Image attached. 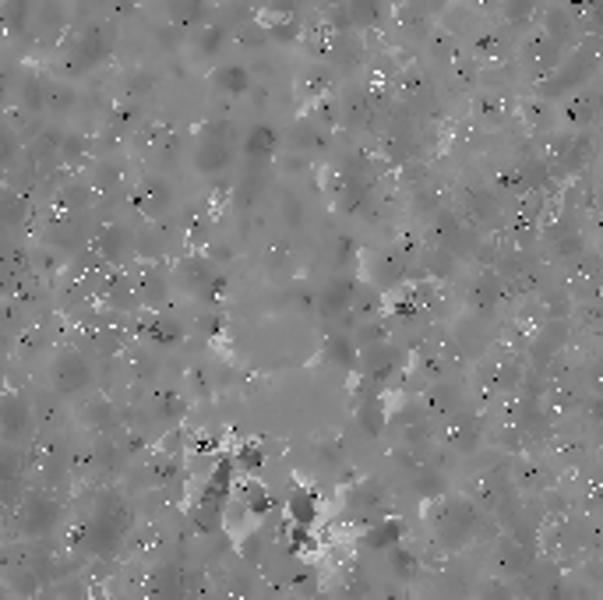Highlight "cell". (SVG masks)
Returning a JSON list of instances; mask_svg holds the SVG:
<instances>
[{
    "label": "cell",
    "mask_w": 603,
    "mask_h": 600,
    "mask_svg": "<svg viewBox=\"0 0 603 600\" xmlns=\"http://www.w3.org/2000/svg\"><path fill=\"white\" fill-rule=\"evenodd\" d=\"M50 375H53V385H57L60 392H82L92 378V368L82 353L64 350V353H57V360H53Z\"/></svg>",
    "instance_id": "4"
},
{
    "label": "cell",
    "mask_w": 603,
    "mask_h": 600,
    "mask_svg": "<svg viewBox=\"0 0 603 600\" xmlns=\"http://www.w3.org/2000/svg\"><path fill=\"white\" fill-rule=\"evenodd\" d=\"M223 163H226V149L201 152V166H205V170H216V166H223Z\"/></svg>",
    "instance_id": "10"
},
{
    "label": "cell",
    "mask_w": 603,
    "mask_h": 600,
    "mask_svg": "<svg viewBox=\"0 0 603 600\" xmlns=\"http://www.w3.org/2000/svg\"><path fill=\"white\" fill-rule=\"evenodd\" d=\"M219 82H223L226 89H237V92H240V89H247V75H244V71H240V68H226Z\"/></svg>",
    "instance_id": "9"
},
{
    "label": "cell",
    "mask_w": 603,
    "mask_h": 600,
    "mask_svg": "<svg viewBox=\"0 0 603 600\" xmlns=\"http://www.w3.org/2000/svg\"><path fill=\"white\" fill-rule=\"evenodd\" d=\"M127 533V509L117 502H103L82 526V544L92 555H113Z\"/></svg>",
    "instance_id": "1"
},
{
    "label": "cell",
    "mask_w": 603,
    "mask_h": 600,
    "mask_svg": "<svg viewBox=\"0 0 603 600\" xmlns=\"http://www.w3.org/2000/svg\"><path fill=\"white\" fill-rule=\"evenodd\" d=\"M261 149H272V131H268V128H258V131H254V135H251V142H247V152H251V156H254V152H261Z\"/></svg>",
    "instance_id": "8"
},
{
    "label": "cell",
    "mask_w": 603,
    "mask_h": 600,
    "mask_svg": "<svg viewBox=\"0 0 603 600\" xmlns=\"http://www.w3.org/2000/svg\"><path fill=\"white\" fill-rule=\"evenodd\" d=\"M149 597L152 600H184L187 597L184 572H180L177 565H159L156 576H152Z\"/></svg>",
    "instance_id": "5"
},
{
    "label": "cell",
    "mask_w": 603,
    "mask_h": 600,
    "mask_svg": "<svg viewBox=\"0 0 603 600\" xmlns=\"http://www.w3.org/2000/svg\"><path fill=\"white\" fill-rule=\"evenodd\" d=\"M25 428H29V406H25V399L8 396L0 403V435L15 442L25 435Z\"/></svg>",
    "instance_id": "6"
},
{
    "label": "cell",
    "mask_w": 603,
    "mask_h": 600,
    "mask_svg": "<svg viewBox=\"0 0 603 600\" xmlns=\"http://www.w3.org/2000/svg\"><path fill=\"white\" fill-rule=\"evenodd\" d=\"M395 540H399V526L395 523H381V530H371L374 548H388V544H395Z\"/></svg>",
    "instance_id": "7"
},
{
    "label": "cell",
    "mask_w": 603,
    "mask_h": 600,
    "mask_svg": "<svg viewBox=\"0 0 603 600\" xmlns=\"http://www.w3.org/2000/svg\"><path fill=\"white\" fill-rule=\"evenodd\" d=\"M477 526H480V516L473 505L462 502V498H448V502L438 509V526H434V533H438V540L448 544V548H462V544L473 537Z\"/></svg>",
    "instance_id": "2"
},
{
    "label": "cell",
    "mask_w": 603,
    "mask_h": 600,
    "mask_svg": "<svg viewBox=\"0 0 603 600\" xmlns=\"http://www.w3.org/2000/svg\"><path fill=\"white\" fill-rule=\"evenodd\" d=\"M60 523V505L50 495H29L18 512V526L25 537H46Z\"/></svg>",
    "instance_id": "3"
}]
</instances>
